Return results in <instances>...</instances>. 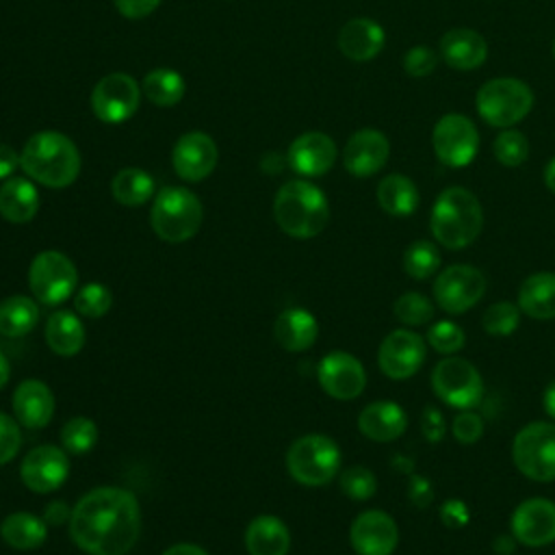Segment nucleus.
<instances>
[{"instance_id":"nucleus-1","label":"nucleus","mask_w":555,"mask_h":555,"mask_svg":"<svg viewBox=\"0 0 555 555\" xmlns=\"http://www.w3.org/2000/svg\"><path fill=\"white\" fill-rule=\"evenodd\" d=\"M141 531V507L132 492L102 486L72 509L69 535L89 555H126Z\"/></svg>"},{"instance_id":"nucleus-2","label":"nucleus","mask_w":555,"mask_h":555,"mask_svg":"<svg viewBox=\"0 0 555 555\" xmlns=\"http://www.w3.org/2000/svg\"><path fill=\"white\" fill-rule=\"evenodd\" d=\"M20 167L30 180L50 189H63L80 173V152L67 134L41 130L22 147Z\"/></svg>"},{"instance_id":"nucleus-3","label":"nucleus","mask_w":555,"mask_h":555,"mask_svg":"<svg viewBox=\"0 0 555 555\" xmlns=\"http://www.w3.org/2000/svg\"><path fill=\"white\" fill-rule=\"evenodd\" d=\"M429 228L447 249L468 247L483 228V210L477 195L464 186H447L431 206Z\"/></svg>"},{"instance_id":"nucleus-4","label":"nucleus","mask_w":555,"mask_h":555,"mask_svg":"<svg viewBox=\"0 0 555 555\" xmlns=\"http://www.w3.org/2000/svg\"><path fill=\"white\" fill-rule=\"evenodd\" d=\"M273 215L282 232L293 238H312L330 221L325 193L308 180H291L280 186L273 199Z\"/></svg>"},{"instance_id":"nucleus-5","label":"nucleus","mask_w":555,"mask_h":555,"mask_svg":"<svg viewBox=\"0 0 555 555\" xmlns=\"http://www.w3.org/2000/svg\"><path fill=\"white\" fill-rule=\"evenodd\" d=\"M475 106L479 117L494 128H514L522 121L533 108V91L531 87L512 76H499L486 80L477 95Z\"/></svg>"},{"instance_id":"nucleus-6","label":"nucleus","mask_w":555,"mask_h":555,"mask_svg":"<svg viewBox=\"0 0 555 555\" xmlns=\"http://www.w3.org/2000/svg\"><path fill=\"white\" fill-rule=\"evenodd\" d=\"M202 202L193 191L182 186L160 189L150 212L156 236L167 243H184L193 238L202 225Z\"/></svg>"},{"instance_id":"nucleus-7","label":"nucleus","mask_w":555,"mask_h":555,"mask_svg":"<svg viewBox=\"0 0 555 555\" xmlns=\"http://www.w3.org/2000/svg\"><path fill=\"white\" fill-rule=\"evenodd\" d=\"M286 468L291 477L304 486H323L332 481L340 468V449L330 436H301L286 451Z\"/></svg>"},{"instance_id":"nucleus-8","label":"nucleus","mask_w":555,"mask_h":555,"mask_svg":"<svg viewBox=\"0 0 555 555\" xmlns=\"http://www.w3.org/2000/svg\"><path fill=\"white\" fill-rule=\"evenodd\" d=\"M512 460L516 468L531 481L555 479V425L533 421L525 425L512 442Z\"/></svg>"},{"instance_id":"nucleus-9","label":"nucleus","mask_w":555,"mask_h":555,"mask_svg":"<svg viewBox=\"0 0 555 555\" xmlns=\"http://www.w3.org/2000/svg\"><path fill=\"white\" fill-rule=\"evenodd\" d=\"M431 388L442 403L457 410H473L483 399V379L479 371L457 356H447L434 366Z\"/></svg>"},{"instance_id":"nucleus-10","label":"nucleus","mask_w":555,"mask_h":555,"mask_svg":"<svg viewBox=\"0 0 555 555\" xmlns=\"http://www.w3.org/2000/svg\"><path fill=\"white\" fill-rule=\"evenodd\" d=\"M28 284L39 304L59 306L76 291L78 271L65 254L48 249L33 258L28 269Z\"/></svg>"},{"instance_id":"nucleus-11","label":"nucleus","mask_w":555,"mask_h":555,"mask_svg":"<svg viewBox=\"0 0 555 555\" xmlns=\"http://www.w3.org/2000/svg\"><path fill=\"white\" fill-rule=\"evenodd\" d=\"M431 147L447 167H466L479 152V130L462 113L442 115L431 130Z\"/></svg>"},{"instance_id":"nucleus-12","label":"nucleus","mask_w":555,"mask_h":555,"mask_svg":"<svg viewBox=\"0 0 555 555\" xmlns=\"http://www.w3.org/2000/svg\"><path fill=\"white\" fill-rule=\"evenodd\" d=\"M139 102L141 85L124 72L106 74L91 91V111L104 124H124L137 113Z\"/></svg>"},{"instance_id":"nucleus-13","label":"nucleus","mask_w":555,"mask_h":555,"mask_svg":"<svg viewBox=\"0 0 555 555\" xmlns=\"http://www.w3.org/2000/svg\"><path fill=\"white\" fill-rule=\"evenodd\" d=\"M486 293V275L473 264H451L436 275L434 299L451 314H462Z\"/></svg>"},{"instance_id":"nucleus-14","label":"nucleus","mask_w":555,"mask_h":555,"mask_svg":"<svg viewBox=\"0 0 555 555\" xmlns=\"http://www.w3.org/2000/svg\"><path fill=\"white\" fill-rule=\"evenodd\" d=\"M425 340L412 330L390 332L377 351V364L390 379L412 377L425 362Z\"/></svg>"},{"instance_id":"nucleus-15","label":"nucleus","mask_w":555,"mask_h":555,"mask_svg":"<svg viewBox=\"0 0 555 555\" xmlns=\"http://www.w3.org/2000/svg\"><path fill=\"white\" fill-rule=\"evenodd\" d=\"M321 388L340 401H349L362 395L366 386V371L362 362L347 351H330L317 369Z\"/></svg>"},{"instance_id":"nucleus-16","label":"nucleus","mask_w":555,"mask_h":555,"mask_svg":"<svg viewBox=\"0 0 555 555\" xmlns=\"http://www.w3.org/2000/svg\"><path fill=\"white\" fill-rule=\"evenodd\" d=\"M22 481L28 490L46 494L61 488L69 475V460L61 447L41 444L26 453L20 466Z\"/></svg>"},{"instance_id":"nucleus-17","label":"nucleus","mask_w":555,"mask_h":555,"mask_svg":"<svg viewBox=\"0 0 555 555\" xmlns=\"http://www.w3.org/2000/svg\"><path fill=\"white\" fill-rule=\"evenodd\" d=\"M349 542L358 555H392L399 544V529L386 512L366 509L351 522Z\"/></svg>"},{"instance_id":"nucleus-18","label":"nucleus","mask_w":555,"mask_h":555,"mask_svg":"<svg viewBox=\"0 0 555 555\" xmlns=\"http://www.w3.org/2000/svg\"><path fill=\"white\" fill-rule=\"evenodd\" d=\"M219 160L217 143L210 134L193 130L182 134L171 152L176 173L186 182H199L212 173Z\"/></svg>"},{"instance_id":"nucleus-19","label":"nucleus","mask_w":555,"mask_h":555,"mask_svg":"<svg viewBox=\"0 0 555 555\" xmlns=\"http://www.w3.org/2000/svg\"><path fill=\"white\" fill-rule=\"evenodd\" d=\"M512 535L529 548L546 546L555 540V503L548 499H527L512 514Z\"/></svg>"},{"instance_id":"nucleus-20","label":"nucleus","mask_w":555,"mask_h":555,"mask_svg":"<svg viewBox=\"0 0 555 555\" xmlns=\"http://www.w3.org/2000/svg\"><path fill=\"white\" fill-rule=\"evenodd\" d=\"M390 156V143L382 130L362 128L356 130L343 150L345 169L356 178H369L377 173Z\"/></svg>"},{"instance_id":"nucleus-21","label":"nucleus","mask_w":555,"mask_h":555,"mask_svg":"<svg viewBox=\"0 0 555 555\" xmlns=\"http://www.w3.org/2000/svg\"><path fill=\"white\" fill-rule=\"evenodd\" d=\"M286 163L304 178H319L334 167L336 143L325 132H304L288 145Z\"/></svg>"},{"instance_id":"nucleus-22","label":"nucleus","mask_w":555,"mask_h":555,"mask_svg":"<svg viewBox=\"0 0 555 555\" xmlns=\"http://www.w3.org/2000/svg\"><path fill=\"white\" fill-rule=\"evenodd\" d=\"M442 61L457 72H473L488 59V41L473 28H451L440 37Z\"/></svg>"},{"instance_id":"nucleus-23","label":"nucleus","mask_w":555,"mask_h":555,"mask_svg":"<svg viewBox=\"0 0 555 555\" xmlns=\"http://www.w3.org/2000/svg\"><path fill=\"white\" fill-rule=\"evenodd\" d=\"M386 43V33L382 24L371 17H353L338 30V50L358 63L375 59Z\"/></svg>"},{"instance_id":"nucleus-24","label":"nucleus","mask_w":555,"mask_h":555,"mask_svg":"<svg viewBox=\"0 0 555 555\" xmlns=\"http://www.w3.org/2000/svg\"><path fill=\"white\" fill-rule=\"evenodd\" d=\"M13 412L20 425L28 429L46 427L54 414V395L48 384L39 379H26L13 395Z\"/></svg>"},{"instance_id":"nucleus-25","label":"nucleus","mask_w":555,"mask_h":555,"mask_svg":"<svg viewBox=\"0 0 555 555\" xmlns=\"http://www.w3.org/2000/svg\"><path fill=\"white\" fill-rule=\"evenodd\" d=\"M408 427L405 410L395 401H373L358 414V429L375 442H390Z\"/></svg>"},{"instance_id":"nucleus-26","label":"nucleus","mask_w":555,"mask_h":555,"mask_svg":"<svg viewBox=\"0 0 555 555\" xmlns=\"http://www.w3.org/2000/svg\"><path fill=\"white\" fill-rule=\"evenodd\" d=\"M291 533L278 516L262 514L247 525L245 548L249 555H286Z\"/></svg>"},{"instance_id":"nucleus-27","label":"nucleus","mask_w":555,"mask_h":555,"mask_svg":"<svg viewBox=\"0 0 555 555\" xmlns=\"http://www.w3.org/2000/svg\"><path fill=\"white\" fill-rule=\"evenodd\" d=\"M518 308L531 319H555V273L540 271L529 275L518 288Z\"/></svg>"},{"instance_id":"nucleus-28","label":"nucleus","mask_w":555,"mask_h":555,"mask_svg":"<svg viewBox=\"0 0 555 555\" xmlns=\"http://www.w3.org/2000/svg\"><path fill=\"white\" fill-rule=\"evenodd\" d=\"M275 340L286 351H304L314 345L319 336L317 319L304 308H288L275 319Z\"/></svg>"},{"instance_id":"nucleus-29","label":"nucleus","mask_w":555,"mask_h":555,"mask_svg":"<svg viewBox=\"0 0 555 555\" xmlns=\"http://www.w3.org/2000/svg\"><path fill=\"white\" fill-rule=\"evenodd\" d=\"M39 210L37 186L26 178H7L0 186V215L11 223H26Z\"/></svg>"},{"instance_id":"nucleus-30","label":"nucleus","mask_w":555,"mask_h":555,"mask_svg":"<svg viewBox=\"0 0 555 555\" xmlns=\"http://www.w3.org/2000/svg\"><path fill=\"white\" fill-rule=\"evenodd\" d=\"M377 204L392 217H408L418 206V189L403 173H388L379 180L375 191Z\"/></svg>"},{"instance_id":"nucleus-31","label":"nucleus","mask_w":555,"mask_h":555,"mask_svg":"<svg viewBox=\"0 0 555 555\" xmlns=\"http://www.w3.org/2000/svg\"><path fill=\"white\" fill-rule=\"evenodd\" d=\"M2 540L17 551H33L39 548L48 538L46 520L28 514V512H13L0 525Z\"/></svg>"},{"instance_id":"nucleus-32","label":"nucleus","mask_w":555,"mask_h":555,"mask_svg":"<svg viewBox=\"0 0 555 555\" xmlns=\"http://www.w3.org/2000/svg\"><path fill=\"white\" fill-rule=\"evenodd\" d=\"M46 343L59 356H76L85 345V327L74 312L59 310L46 323Z\"/></svg>"},{"instance_id":"nucleus-33","label":"nucleus","mask_w":555,"mask_h":555,"mask_svg":"<svg viewBox=\"0 0 555 555\" xmlns=\"http://www.w3.org/2000/svg\"><path fill=\"white\" fill-rule=\"evenodd\" d=\"M39 321V306L24 295H13L0 301V334L17 338L28 334Z\"/></svg>"},{"instance_id":"nucleus-34","label":"nucleus","mask_w":555,"mask_h":555,"mask_svg":"<svg viewBox=\"0 0 555 555\" xmlns=\"http://www.w3.org/2000/svg\"><path fill=\"white\" fill-rule=\"evenodd\" d=\"M111 193L124 206H141L154 195V178L139 167H124L111 180Z\"/></svg>"},{"instance_id":"nucleus-35","label":"nucleus","mask_w":555,"mask_h":555,"mask_svg":"<svg viewBox=\"0 0 555 555\" xmlns=\"http://www.w3.org/2000/svg\"><path fill=\"white\" fill-rule=\"evenodd\" d=\"M143 95L156 106H173L184 95V78L169 67H156L141 80Z\"/></svg>"},{"instance_id":"nucleus-36","label":"nucleus","mask_w":555,"mask_h":555,"mask_svg":"<svg viewBox=\"0 0 555 555\" xmlns=\"http://www.w3.org/2000/svg\"><path fill=\"white\" fill-rule=\"evenodd\" d=\"M403 269L414 280H427L440 269V251L431 241H414L403 251Z\"/></svg>"},{"instance_id":"nucleus-37","label":"nucleus","mask_w":555,"mask_h":555,"mask_svg":"<svg viewBox=\"0 0 555 555\" xmlns=\"http://www.w3.org/2000/svg\"><path fill=\"white\" fill-rule=\"evenodd\" d=\"M492 154L499 165L518 167L529 158V141L520 130L503 128L492 143Z\"/></svg>"},{"instance_id":"nucleus-38","label":"nucleus","mask_w":555,"mask_h":555,"mask_svg":"<svg viewBox=\"0 0 555 555\" xmlns=\"http://www.w3.org/2000/svg\"><path fill=\"white\" fill-rule=\"evenodd\" d=\"M95 442H98V427L87 416H74L61 429V444L65 451L74 455L91 451Z\"/></svg>"},{"instance_id":"nucleus-39","label":"nucleus","mask_w":555,"mask_h":555,"mask_svg":"<svg viewBox=\"0 0 555 555\" xmlns=\"http://www.w3.org/2000/svg\"><path fill=\"white\" fill-rule=\"evenodd\" d=\"M395 317L405 323V325H425L427 321L434 319V301L429 297H425L423 293H403L395 306H392Z\"/></svg>"},{"instance_id":"nucleus-40","label":"nucleus","mask_w":555,"mask_h":555,"mask_svg":"<svg viewBox=\"0 0 555 555\" xmlns=\"http://www.w3.org/2000/svg\"><path fill=\"white\" fill-rule=\"evenodd\" d=\"M520 323V308L512 301H496L483 312V330L490 336H509Z\"/></svg>"},{"instance_id":"nucleus-41","label":"nucleus","mask_w":555,"mask_h":555,"mask_svg":"<svg viewBox=\"0 0 555 555\" xmlns=\"http://www.w3.org/2000/svg\"><path fill=\"white\" fill-rule=\"evenodd\" d=\"M74 306L76 310L82 314V317H89V319H98V317H104L111 306H113V295L111 291L100 284V282H91V284H85L76 297H74Z\"/></svg>"},{"instance_id":"nucleus-42","label":"nucleus","mask_w":555,"mask_h":555,"mask_svg":"<svg viewBox=\"0 0 555 555\" xmlns=\"http://www.w3.org/2000/svg\"><path fill=\"white\" fill-rule=\"evenodd\" d=\"M427 343L434 347V351L442 356H453L464 347L466 336L457 323L442 319L427 330Z\"/></svg>"},{"instance_id":"nucleus-43","label":"nucleus","mask_w":555,"mask_h":555,"mask_svg":"<svg viewBox=\"0 0 555 555\" xmlns=\"http://www.w3.org/2000/svg\"><path fill=\"white\" fill-rule=\"evenodd\" d=\"M340 490L353 501H366L377 490V479L366 466H349L340 473Z\"/></svg>"},{"instance_id":"nucleus-44","label":"nucleus","mask_w":555,"mask_h":555,"mask_svg":"<svg viewBox=\"0 0 555 555\" xmlns=\"http://www.w3.org/2000/svg\"><path fill=\"white\" fill-rule=\"evenodd\" d=\"M438 65V54L429 46H412L403 54V69L412 78H425L434 74Z\"/></svg>"},{"instance_id":"nucleus-45","label":"nucleus","mask_w":555,"mask_h":555,"mask_svg":"<svg viewBox=\"0 0 555 555\" xmlns=\"http://www.w3.org/2000/svg\"><path fill=\"white\" fill-rule=\"evenodd\" d=\"M451 429L460 444H475L483 436V418L473 410H460Z\"/></svg>"},{"instance_id":"nucleus-46","label":"nucleus","mask_w":555,"mask_h":555,"mask_svg":"<svg viewBox=\"0 0 555 555\" xmlns=\"http://www.w3.org/2000/svg\"><path fill=\"white\" fill-rule=\"evenodd\" d=\"M22 447L20 425L4 412H0V466L11 462Z\"/></svg>"},{"instance_id":"nucleus-47","label":"nucleus","mask_w":555,"mask_h":555,"mask_svg":"<svg viewBox=\"0 0 555 555\" xmlns=\"http://www.w3.org/2000/svg\"><path fill=\"white\" fill-rule=\"evenodd\" d=\"M421 431L425 436L427 442L438 444L442 442V438L447 436V421L442 416V412L434 405H425L421 412Z\"/></svg>"},{"instance_id":"nucleus-48","label":"nucleus","mask_w":555,"mask_h":555,"mask_svg":"<svg viewBox=\"0 0 555 555\" xmlns=\"http://www.w3.org/2000/svg\"><path fill=\"white\" fill-rule=\"evenodd\" d=\"M440 520L449 529H462L470 520L468 505L464 501H460V499H447L440 505Z\"/></svg>"},{"instance_id":"nucleus-49","label":"nucleus","mask_w":555,"mask_h":555,"mask_svg":"<svg viewBox=\"0 0 555 555\" xmlns=\"http://www.w3.org/2000/svg\"><path fill=\"white\" fill-rule=\"evenodd\" d=\"M408 496L416 507H427L434 499V490L431 483L423 477V475H410L408 481Z\"/></svg>"},{"instance_id":"nucleus-50","label":"nucleus","mask_w":555,"mask_h":555,"mask_svg":"<svg viewBox=\"0 0 555 555\" xmlns=\"http://www.w3.org/2000/svg\"><path fill=\"white\" fill-rule=\"evenodd\" d=\"M158 4H160V0H115L117 11L128 20L147 17Z\"/></svg>"},{"instance_id":"nucleus-51","label":"nucleus","mask_w":555,"mask_h":555,"mask_svg":"<svg viewBox=\"0 0 555 555\" xmlns=\"http://www.w3.org/2000/svg\"><path fill=\"white\" fill-rule=\"evenodd\" d=\"M17 167H20V154L11 145L0 143V180L11 178V173Z\"/></svg>"},{"instance_id":"nucleus-52","label":"nucleus","mask_w":555,"mask_h":555,"mask_svg":"<svg viewBox=\"0 0 555 555\" xmlns=\"http://www.w3.org/2000/svg\"><path fill=\"white\" fill-rule=\"evenodd\" d=\"M72 516V509L63 503V501H52L46 512H43V520L50 525H61L63 520H67Z\"/></svg>"},{"instance_id":"nucleus-53","label":"nucleus","mask_w":555,"mask_h":555,"mask_svg":"<svg viewBox=\"0 0 555 555\" xmlns=\"http://www.w3.org/2000/svg\"><path fill=\"white\" fill-rule=\"evenodd\" d=\"M163 555H208L202 546L191 544V542H182V544H173L169 546Z\"/></svg>"},{"instance_id":"nucleus-54","label":"nucleus","mask_w":555,"mask_h":555,"mask_svg":"<svg viewBox=\"0 0 555 555\" xmlns=\"http://www.w3.org/2000/svg\"><path fill=\"white\" fill-rule=\"evenodd\" d=\"M542 405H544V412L555 421V382H551V384L544 388Z\"/></svg>"},{"instance_id":"nucleus-55","label":"nucleus","mask_w":555,"mask_h":555,"mask_svg":"<svg viewBox=\"0 0 555 555\" xmlns=\"http://www.w3.org/2000/svg\"><path fill=\"white\" fill-rule=\"evenodd\" d=\"M514 544H516V538H507V535H499L494 540V551L499 555H509L514 551Z\"/></svg>"},{"instance_id":"nucleus-56","label":"nucleus","mask_w":555,"mask_h":555,"mask_svg":"<svg viewBox=\"0 0 555 555\" xmlns=\"http://www.w3.org/2000/svg\"><path fill=\"white\" fill-rule=\"evenodd\" d=\"M544 184L551 193H555V156L544 167Z\"/></svg>"},{"instance_id":"nucleus-57","label":"nucleus","mask_w":555,"mask_h":555,"mask_svg":"<svg viewBox=\"0 0 555 555\" xmlns=\"http://www.w3.org/2000/svg\"><path fill=\"white\" fill-rule=\"evenodd\" d=\"M9 375H11V366H9V360H7V356L0 351V390L7 386V382H9Z\"/></svg>"},{"instance_id":"nucleus-58","label":"nucleus","mask_w":555,"mask_h":555,"mask_svg":"<svg viewBox=\"0 0 555 555\" xmlns=\"http://www.w3.org/2000/svg\"><path fill=\"white\" fill-rule=\"evenodd\" d=\"M553 59H555V41H553Z\"/></svg>"}]
</instances>
